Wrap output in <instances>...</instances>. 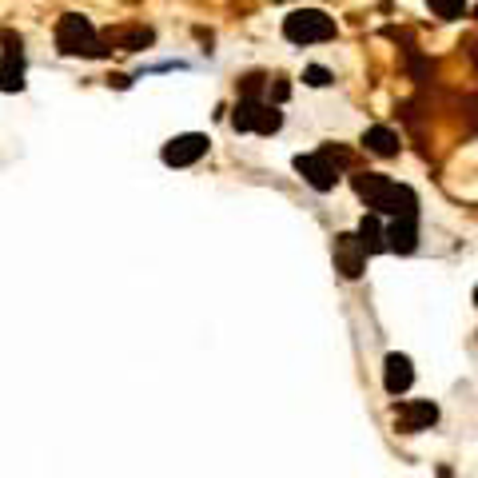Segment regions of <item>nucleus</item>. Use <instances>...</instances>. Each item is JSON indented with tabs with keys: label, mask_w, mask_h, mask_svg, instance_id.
Listing matches in <instances>:
<instances>
[{
	"label": "nucleus",
	"mask_w": 478,
	"mask_h": 478,
	"mask_svg": "<svg viewBox=\"0 0 478 478\" xmlns=\"http://www.w3.org/2000/svg\"><path fill=\"white\" fill-rule=\"evenodd\" d=\"M351 187L358 192V199H367V207H375V215H418V196L383 172H355Z\"/></svg>",
	"instance_id": "obj_1"
},
{
	"label": "nucleus",
	"mask_w": 478,
	"mask_h": 478,
	"mask_svg": "<svg viewBox=\"0 0 478 478\" xmlns=\"http://www.w3.org/2000/svg\"><path fill=\"white\" fill-rule=\"evenodd\" d=\"M56 48L64 56H108V48H104V40L96 36L92 20L76 16V13L60 16V24H56Z\"/></svg>",
	"instance_id": "obj_2"
},
{
	"label": "nucleus",
	"mask_w": 478,
	"mask_h": 478,
	"mask_svg": "<svg viewBox=\"0 0 478 478\" xmlns=\"http://www.w3.org/2000/svg\"><path fill=\"white\" fill-rule=\"evenodd\" d=\"M283 36L292 44H319V40L335 36V16H327L323 8H295L283 20Z\"/></svg>",
	"instance_id": "obj_3"
},
{
	"label": "nucleus",
	"mask_w": 478,
	"mask_h": 478,
	"mask_svg": "<svg viewBox=\"0 0 478 478\" xmlns=\"http://www.w3.org/2000/svg\"><path fill=\"white\" fill-rule=\"evenodd\" d=\"M232 124H235V132H259V136H272V132H279L283 116H279V108H275V104H267V100H239L235 112H232Z\"/></svg>",
	"instance_id": "obj_4"
},
{
	"label": "nucleus",
	"mask_w": 478,
	"mask_h": 478,
	"mask_svg": "<svg viewBox=\"0 0 478 478\" xmlns=\"http://www.w3.org/2000/svg\"><path fill=\"white\" fill-rule=\"evenodd\" d=\"M5 56H0V92H20L24 88V40L16 33H0Z\"/></svg>",
	"instance_id": "obj_5"
},
{
	"label": "nucleus",
	"mask_w": 478,
	"mask_h": 478,
	"mask_svg": "<svg viewBox=\"0 0 478 478\" xmlns=\"http://www.w3.org/2000/svg\"><path fill=\"white\" fill-rule=\"evenodd\" d=\"M295 172L303 176L315 192H331L335 179H339V164L319 148V152H311V156H295Z\"/></svg>",
	"instance_id": "obj_6"
},
{
	"label": "nucleus",
	"mask_w": 478,
	"mask_h": 478,
	"mask_svg": "<svg viewBox=\"0 0 478 478\" xmlns=\"http://www.w3.org/2000/svg\"><path fill=\"white\" fill-rule=\"evenodd\" d=\"M438 423V406L431 398H415V403H398L395 411V426L403 435H418V431H431Z\"/></svg>",
	"instance_id": "obj_7"
},
{
	"label": "nucleus",
	"mask_w": 478,
	"mask_h": 478,
	"mask_svg": "<svg viewBox=\"0 0 478 478\" xmlns=\"http://www.w3.org/2000/svg\"><path fill=\"white\" fill-rule=\"evenodd\" d=\"M204 152H207V136L187 132V136H176V139H167L164 144V164L167 167H187V164H196Z\"/></svg>",
	"instance_id": "obj_8"
},
{
	"label": "nucleus",
	"mask_w": 478,
	"mask_h": 478,
	"mask_svg": "<svg viewBox=\"0 0 478 478\" xmlns=\"http://www.w3.org/2000/svg\"><path fill=\"white\" fill-rule=\"evenodd\" d=\"M335 267H339V272H343L347 279H358V275H363L367 255H363V247H358L355 232H339V235H335Z\"/></svg>",
	"instance_id": "obj_9"
},
{
	"label": "nucleus",
	"mask_w": 478,
	"mask_h": 478,
	"mask_svg": "<svg viewBox=\"0 0 478 478\" xmlns=\"http://www.w3.org/2000/svg\"><path fill=\"white\" fill-rule=\"evenodd\" d=\"M418 247V215H398L387 224V252L411 255Z\"/></svg>",
	"instance_id": "obj_10"
},
{
	"label": "nucleus",
	"mask_w": 478,
	"mask_h": 478,
	"mask_svg": "<svg viewBox=\"0 0 478 478\" xmlns=\"http://www.w3.org/2000/svg\"><path fill=\"white\" fill-rule=\"evenodd\" d=\"M387 375H383V387H387V395H406L411 391V383H415V367H411V358L406 355H398V351H391L387 355Z\"/></svg>",
	"instance_id": "obj_11"
},
{
	"label": "nucleus",
	"mask_w": 478,
	"mask_h": 478,
	"mask_svg": "<svg viewBox=\"0 0 478 478\" xmlns=\"http://www.w3.org/2000/svg\"><path fill=\"white\" fill-rule=\"evenodd\" d=\"M358 247H363V255H378V252H387V227H383V219L378 215H363L358 219Z\"/></svg>",
	"instance_id": "obj_12"
},
{
	"label": "nucleus",
	"mask_w": 478,
	"mask_h": 478,
	"mask_svg": "<svg viewBox=\"0 0 478 478\" xmlns=\"http://www.w3.org/2000/svg\"><path fill=\"white\" fill-rule=\"evenodd\" d=\"M363 148L371 156H378V159H391V156H398V136L391 132V128H367L363 132Z\"/></svg>",
	"instance_id": "obj_13"
},
{
	"label": "nucleus",
	"mask_w": 478,
	"mask_h": 478,
	"mask_svg": "<svg viewBox=\"0 0 478 478\" xmlns=\"http://www.w3.org/2000/svg\"><path fill=\"white\" fill-rule=\"evenodd\" d=\"M152 28H116V33H108L104 36V44H112V48H128V53H136V48H144V44H152Z\"/></svg>",
	"instance_id": "obj_14"
},
{
	"label": "nucleus",
	"mask_w": 478,
	"mask_h": 478,
	"mask_svg": "<svg viewBox=\"0 0 478 478\" xmlns=\"http://www.w3.org/2000/svg\"><path fill=\"white\" fill-rule=\"evenodd\" d=\"M426 5H431L443 20H454V16H463V5H466V0H426Z\"/></svg>",
	"instance_id": "obj_15"
},
{
	"label": "nucleus",
	"mask_w": 478,
	"mask_h": 478,
	"mask_svg": "<svg viewBox=\"0 0 478 478\" xmlns=\"http://www.w3.org/2000/svg\"><path fill=\"white\" fill-rule=\"evenodd\" d=\"M331 72H327V68L323 64H311V68H307V72H303V84H311V88H327V84H331Z\"/></svg>",
	"instance_id": "obj_16"
},
{
	"label": "nucleus",
	"mask_w": 478,
	"mask_h": 478,
	"mask_svg": "<svg viewBox=\"0 0 478 478\" xmlns=\"http://www.w3.org/2000/svg\"><path fill=\"white\" fill-rule=\"evenodd\" d=\"M267 92H272V100H275V104H283V100H287V96H292V84H287V80H283V76H275V80H272V84H267Z\"/></svg>",
	"instance_id": "obj_17"
},
{
	"label": "nucleus",
	"mask_w": 478,
	"mask_h": 478,
	"mask_svg": "<svg viewBox=\"0 0 478 478\" xmlns=\"http://www.w3.org/2000/svg\"><path fill=\"white\" fill-rule=\"evenodd\" d=\"M474 303H478V287H474Z\"/></svg>",
	"instance_id": "obj_18"
},
{
	"label": "nucleus",
	"mask_w": 478,
	"mask_h": 478,
	"mask_svg": "<svg viewBox=\"0 0 478 478\" xmlns=\"http://www.w3.org/2000/svg\"><path fill=\"white\" fill-rule=\"evenodd\" d=\"M474 16H478V8H474Z\"/></svg>",
	"instance_id": "obj_19"
}]
</instances>
